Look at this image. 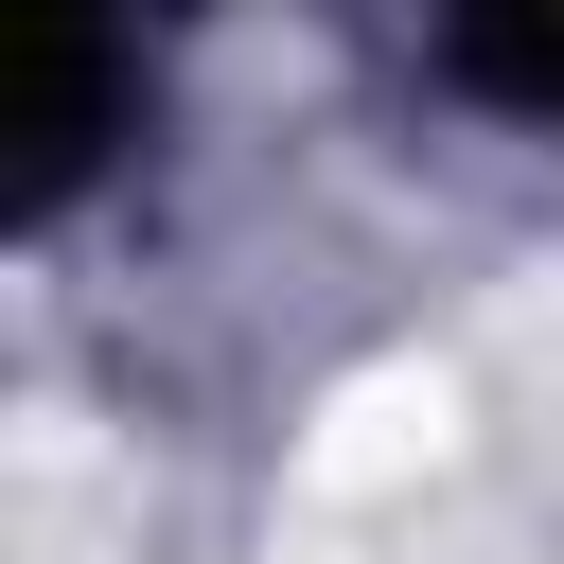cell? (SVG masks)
<instances>
[{"mask_svg": "<svg viewBox=\"0 0 564 564\" xmlns=\"http://www.w3.org/2000/svg\"><path fill=\"white\" fill-rule=\"evenodd\" d=\"M123 88H141V70H123V35H88V18H35V35H18V141H35L53 176L106 141V106H123Z\"/></svg>", "mask_w": 564, "mask_h": 564, "instance_id": "1", "label": "cell"}, {"mask_svg": "<svg viewBox=\"0 0 564 564\" xmlns=\"http://www.w3.org/2000/svg\"><path fill=\"white\" fill-rule=\"evenodd\" d=\"M441 70L494 88V106H529V123H564V35H546V18H529V35H441Z\"/></svg>", "mask_w": 564, "mask_h": 564, "instance_id": "2", "label": "cell"}]
</instances>
